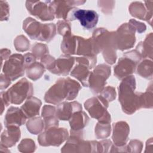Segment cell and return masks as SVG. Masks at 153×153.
I'll use <instances>...</instances> for the list:
<instances>
[{
  "mask_svg": "<svg viewBox=\"0 0 153 153\" xmlns=\"http://www.w3.org/2000/svg\"><path fill=\"white\" fill-rule=\"evenodd\" d=\"M81 88V85L70 78H60L46 92L44 100L54 105H58L65 100H72L77 96Z\"/></svg>",
  "mask_w": 153,
  "mask_h": 153,
  "instance_id": "obj_2",
  "label": "cell"
},
{
  "mask_svg": "<svg viewBox=\"0 0 153 153\" xmlns=\"http://www.w3.org/2000/svg\"><path fill=\"white\" fill-rule=\"evenodd\" d=\"M23 57L25 68L36 62V57L32 53H26L23 56Z\"/></svg>",
  "mask_w": 153,
  "mask_h": 153,
  "instance_id": "obj_43",
  "label": "cell"
},
{
  "mask_svg": "<svg viewBox=\"0 0 153 153\" xmlns=\"http://www.w3.org/2000/svg\"><path fill=\"white\" fill-rule=\"evenodd\" d=\"M152 88V84L149 87V88L144 93H142V101L143 108H152V100H153Z\"/></svg>",
  "mask_w": 153,
  "mask_h": 153,
  "instance_id": "obj_34",
  "label": "cell"
},
{
  "mask_svg": "<svg viewBox=\"0 0 153 153\" xmlns=\"http://www.w3.org/2000/svg\"><path fill=\"white\" fill-rule=\"evenodd\" d=\"M2 67L4 74L11 81H14L25 74L24 57L20 54H14L10 56Z\"/></svg>",
  "mask_w": 153,
  "mask_h": 153,
  "instance_id": "obj_11",
  "label": "cell"
},
{
  "mask_svg": "<svg viewBox=\"0 0 153 153\" xmlns=\"http://www.w3.org/2000/svg\"><path fill=\"white\" fill-rule=\"evenodd\" d=\"M98 19L99 16L95 11L78 9L75 7L70 12L67 21L78 20L84 28L90 30L96 26Z\"/></svg>",
  "mask_w": 153,
  "mask_h": 153,
  "instance_id": "obj_13",
  "label": "cell"
},
{
  "mask_svg": "<svg viewBox=\"0 0 153 153\" xmlns=\"http://www.w3.org/2000/svg\"><path fill=\"white\" fill-rule=\"evenodd\" d=\"M130 131V128L127 123L118 121L113 124L112 140L117 146L126 145Z\"/></svg>",
  "mask_w": 153,
  "mask_h": 153,
  "instance_id": "obj_19",
  "label": "cell"
},
{
  "mask_svg": "<svg viewBox=\"0 0 153 153\" xmlns=\"http://www.w3.org/2000/svg\"><path fill=\"white\" fill-rule=\"evenodd\" d=\"M14 45L17 51H26L29 48L30 42L25 36L22 35L16 38L14 41Z\"/></svg>",
  "mask_w": 153,
  "mask_h": 153,
  "instance_id": "obj_31",
  "label": "cell"
},
{
  "mask_svg": "<svg viewBox=\"0 0 153 153\" xmlns=\"http://www.w3.org/2000/svg\"><path fill=\"white\" fill-rule=\"evenodd\" d=\"M85 2V1H49V5L54 16L67 21L69 14L75 6Z\"/></svg>",
  "mask_w": 153,
  "mask_h": 153,
  "instance_id": "obj_15",
  "label": "cell"
},
{
  "mask_svg": "<svg viewBox=\"0 0 153 153\" xmlns=\"http://www.w3.org/2000/svg\"><path fill=\"white\" fill-rule=\"evenodd\" d=\"M111 74V68L107 65L97 66L90 72L88 78V86L94 94L100 93L105 88L106 81Z\"/></svg>",
  "mask_w": 153,
  "mask_h": 153,
  "instance_id": "obj_10",
  "label": "cell"
},
{
  "mask_svg": "<svg viewBox=\"0 0 153 153\" xmlns=\"http://www.w3.org/2000/svg\"><path fill=\"white\" fill-rule=\"evenodd\" d=\"M92 39L99 51L102 53L105 60L109 64H114L117 59L115 32H109L105 28H97L93 32Z\"/></svg>",
  "mask_w": 153,
  "mask_h": 153,
  "instance_id": "obj_4",
  "label": "cell"
},
{
  "mask_svg": "<svg viewBox=\"0 0 153 153\" xmlns=\"http://www.w3.org/2000/svg\"><path fill=\"white\" fill-rule=\"evenodd\" d=\"M145 7L140 2H133L130 4L128 9L132 16L148 22L149 20H152V1H145Z\"/></svg>",
  "mask_w": 153,
  "mask_h": 153,
  "instance_id": "obj_17",
  "label": "cell"
},
{
  "mask_svg": "<svg viewBox=\"0 0 153 153\" xmlns=\"http://www.w3.org/2000/svg\"><path fill=\"white\" fill-rule=\"evenodd\" d=\"M126 147L127 152H140L142 151V143L138 140H131Z\"/></svg>",
  "mask_w": 153,
  "mask_h": 153,
  "instance_id": "obj_38",
  "label": "cell"
},
{
  "mask_svg": "<svg viewBox=\"0 0 153 153\" xmlns=\"http://www.w3.org/2000/svg\"><path fill=\"white\" fill-rule=\"evenodd\" d=\"M32 53L36 59L41 60L45 56L48 54V48L45 44L36 43L32 48Z\"/></svg>",
  "mask_w": 153,
  "mask_h": 153,
  "instance_id": "obj_32",
  "label": "cell"
},
{
  "mask_svg": "<svg viewBox=\"0 0 153 153\" xmlns=\"http://www.w3.org/2000/svg\"><path fill=\"white\" fill-rule=\"evenodd\" d=\"M135 30L129 23H124L115 32L117 49L123 51L132 48L136 41Z\"/></svg>",
  "mask_w": 153,
  "mask_h": 153,
  "instance_id": "obj_12",
  "label": "cell"
},
{
  "mask_svg": "<svg viewBox=\"0 0 153 153\" xmlns=\"http://www.w3.org/2000/svg\"><path fill=\"white\" fill-rule=\"evenodd\" d=\"M135 88L136 81L133 75L123 78L118 87L119 102L127 114L131 115L143 108L142 93L134 92Z\"/></svg>",
  "mask_w": 153,
  "mask_h": 153,
  "instance_id": "obj_1",
  "label": "cell"
},
{
  "mask_svg": "<svg viewBox=\"0 0 153 153\" xmlns=\"http://www.w3.org/2000/svg\"><path fill=\"white\" fill-rule=\"evenodd\" d=\"M137 74L146 79L152 78V62L151 60L145 59L137 67Z\"/></svg>",
  "mask_w": 153,
  "mask_h": 153,
  "instance_id": "obj_28",
  "label": "cell"
},
{
  "mask_svg": "<svg viewBox=\"0 0 153 153\" xmlns=\"http://www.w3.org/2000/svg\"><path fill=\"white\" fill-rule=\"evenodd\" d=\"M137 50L141 57L143 58L149 57L151 59L152 57V33L148 35L143 42H140L136 48Z\"/></svg>",
  "mask_w": 153,
  "mask_h": 153,
  "instance_id": "obj_25",
  "label": "cell"
},
{
  "mask_svg": "<svg viewBox=\"0 0 153 153\" xmlns=\"http://www.w3.org/2000/svg\"><path fill=\"white\" fill-rule=\"evenodd\" d=\"M1 20H7L9 17V6L6 1H1Z\"/></svg>",
  "mask_w": 153,
  "mask_h": 153,
  "instance_id": "obj_40",
  "label": "cell"
},
{
  "mask_svg": "<svg viewBox=\"0 0 153 153\" xmlns=\"http://www.w3.org/2000/svg\"><path fill=\"white\" fill-rule=\"evenodd\" d=\"M109 102L100 94L88 99L84 106L91 117L101 123H111V115L107 111Z\"/></svg>",
  "mask_w": 153,
  "mask_h": 153,
  "instance_id": "obj_7",
  "label": "cell"
},
{
  "mask_svg": "<svg viewBox=\"0 0 153 153\" xmlns=\"http://www.w3.org/2000/svg\"><path fill=\"white\" fill-rule=\"evenodd\" d=\"M33 93V89L32 84L25 78L17 82L7 91H1V114L4 111L5 105L7 106L10 103L20 105L25 99L32 96Z\"/></svg>",
  "mask_w": 153,
  "mask_h": 153,
  "instance_id": "obj_3",
  "label": "cell"
},
{
  "mask_svg": "<svg viewBox=\"0 0 153 153\" xmlns=\"http://www.w3.org/2000/svg\"><path fill=\"white\" fill-rule=\"evenodd\" d=\"M100 95L105 98L108 102H111L116 97L115 89L112 87L108 86L103 88L100 93Z\"/></svg>",
  "mask_w": 153,
  "mask_h": 153,
  "instance_id": "obj_35",
  "label": "cell"
},
{
  "mask_svg": "<svg viewBox=\"0 0 153 153\" xmlns=\"http://www.w3.org/2000/svg\"><path fill=\"white\" fill-rule=\"evenodd\" d=\"M55 59L51 56L47 54L41 59V63L44 66L45 68L50 72L53 69L55 64Z\"/></svg>",
  "mask_w": 153,
  "mask_h": 153,
  "instance_id": "obj_39",
  "label": "cell"
},
{
  "mask_svg": "<svg viewBox=\"0 0 153 153\" xmlns=\"http://www.w3.org/2000/svg\"><path fill=\"white\" fill-rule=\"evenodd\" d=\"M27 117L21 109L17 107L11 106L6 113L4 118V124L5 127L15 126L19 127L24 124Z\"/></svg>",
  "mask_w": 153,
  "mask_h": 153,
  "instance_id": "obj_21",
  "label": "cell"
},
{
  "mask_svg": "<svg viewBox=\"0 0 153 153\" xmlns=\"http://www.w3.org/2000/svg\"><path fill=\"white\" fill-rule=\"evenodd\" d=\"M110 123L98 122L95 127V135L97 139H106L111 133Z\"/></svg>",
  "mask_w": 153,
  "mask_h": 153,
  "instance_id": "obj_30",
  "label": "cell"
},
{
  "mask_svg": "<svg viewBox=\"0 0 153 153\" xmlns=\"http://www.w3.org/2000/svg\"><path fill=\"white\" fill-rule=\"evenodd\" d=\"M103 4L102 1L97 2L98 6L101 8L102 11L106 14H111L114 8L115 1H103Z\"/></svg>",
  "mask_w": 153,
  "mask_h": 153,
  "instance_id": "obj_37",
  "label": "cell"
},
{
  "mask_svg": "<svg viewBox=\"0 0 153 153\" xmlns=\"http://www.w3.org/2000/svg\"><path fill=\"white\" fill-rule=\"evenodd\" d=\"M23 29L32 39L41 41H50L56 33V27L53 23L42 24L31 17L23 22Z\"/></svg>",
  "mask_w": 153,
  "mask_h": 153,
  "instance_id": "obj_5",
  "label": "cell"
},
{
  "mask_svg": "<svg viewBox=\"0 0 153 153\" xmlns=\"http://www.w3.org/2000/svg\"><path fill=\"white\" fill-rule=\"evenodd\" d=\"M135 31L140 33L146 30V25L144 23L137 22L134 19H131L128 23Z\"/></svg>",
  "mask_w": 153,
  "mask_h": 153,
  "instance_id": "obj_41",
  "label": "cell"
},
{
  "mask_svg": "<svg viewBox=\"0 0 153 153\" xmlns=\"http://www.w3.org/2000/svg\"><path fill=\"white\" fill-rule=\"evenodd\" d=\"M26 7L30 14L41 20H51L55 17V16L50 7L49 1H27L26 2Z\"/></svg>",
  "mask_w": 153,
  "mask_h": 153,
  "instance_id": "obj_14",
  "label": "cell"
},
{
  "mask_svg": "<svg viewBox=\"0 0 153 153\" xmlns=\"http://www.w3.org/2000/svg\"><path fill=\"white\" fill-rule=\"evenodd\" d=\"M75 46L76 36H73L70 34L63 36L61 45V50L65 54H75Z\"/></svg>",
  "mask_w": 153,
  "mask_h": 153,
  "instance_id": "obj_27",
  "label": "cell"
},
{
  "mask_svg": "<svg viewBox=\"0 0 153 153\" xmlns=\"http://www.w3.org/2000/svg\"><path fill=\"white\" fill-rule=\"evenodd\" d=\"M10 50L6 49V48H4V49H1V62H2V64L3 63V61L5 59L7 60L9 57H10ZM1 64V65H2Z\"/></svg>",
  "mask_w": 153,
  "mask_h": 153,
  "instance_id": "obj_45",
  "label": "cell"
},
{
  "mask_svg": "<svg viewBox=\"0 0 153 153\" xmlns=\"http://www.w3.org/2000/svg\"><path fill=\"white\" fill-rule=\"evenodd\" d=\"M11 80L4 74H1V90L5 89L11 84Z\"/></svg>",
  "mask_w": 153,
  "mask_h": 153,
  "instance_id": "obj_44",
  "label": "cell"
},
{
  "mask_svg": "<svg viewBox=\"0 0 153 153\" xmlns=\"http://www.w3.org/2000/svg\"><path fill=\"white\" fill-rule=\"evenodd\" d=\"M76 64L71 72V75L79 81L83 86L88 87V78L92 69L96 63V57L82 56L75 58Z\"/></svg>",
  "mask_w": 153,
  "mask_h": 153,
  "instance_id": "obj_8",
  "label": "cell"
},
{
  "mask_svg": "<svg viewBox=\"0 0 153 153\" xmlns=\"http://www.w3.org/2000/svg\"><path fill=\"white\" fill-rule=\"evenodd\" d=\"M68 137V132L66 128L52 127L44 130V131L38 136V140L41 146H58L67 140Z\"/></svg>",
  "mask_w": 153,
  "mask_h": 153,
  "instance_id": "obj_9",
  "label": "cell"
},
{
  "mask_svg": "<svg viewBox=\"0 0 153 153\" xmlns=\"http://www.w3.org/2000/svg\"><path fill=\"white\" fill-rule=\"evenodd\" d=\"M6 129L1 135V145L6 148L11 147L19 141L21 133L19 127L10 126L5 127Z\"/></svg>",
  "mask_w": 153,
  "mask_h": 153,
  "instance_id": "obj_22",
  "label": "cell"
},
{
  "mask_svg": "<svg viewBox=\"0 0 153 153\" xmlns=\"http://www.w3.org/2000/svg\"><path fill=\"white\" fill-rule=\"evenodd\" d=\"M75 58L70 55H62L56 60L54 66L50 72L58 75H68L75 63Z\"/></svg>",
  "mask_w": 153,
  "mask_h": 153,
  "instance_id": "obj_20",
  "label": "cell"
},
{
  "mask_svg": "<svg viewBox=\"0 0 153 153\" xmlns=\"http://www.w3.org/2000/svg\"><path fill=\"white\" fill-rule=\"evenodd\" d=\"M45 67L39 62H35L25 68L26 75L28 78L33 81H36L42 76L45 72Z\"/></svg>",
  "mask_w": 153,
  "mask_h": 153,
  "instance_id": "obj_26",
  "label": "cell"
},
{
  "mask_svg": "<svg viewBox=\"0 0 153 153\" xmlns=\"http://www.w3.org/2000/svg\"><path fill=\"white\" fill-rule=\"evenodd\" d=\"M26 127L29 132L33 134H37L41 132L45 127L44 120L41 117H33L28 120Z\"/></svg>",
  "mask_w": 153,
  "mask_h": 153,
  "instance_id": "obj_29",
  "label": "cell"
},
{
  "mask_svg": "<svg viewBox=\"0 0 153 153\" xmlns=\"http://www.w3.org/2000/svg\"><path fill=\"white\" fill-rule=\"evenodd\" d=\"M58 33L63 36L71 34V26L65 20H59L57 23Z\"/></svg>",
  "mask_w": 153,
  "mask_h": 153,
  "instance_id": "obj_36",
  "label": "cell"
},
{
  "mask_svg": "<svg viewBox=\"0 0 153 153\" xmlns=\"http://www.w3.org/2000/svg\"><path fill=\"white\" fill-rule=\"evenodd\" d=\"M19 151L22 152H32L36 149L35 142L30 139H25L18 146Z\"/></svg>",
  "mask_w": 153,
  "mask_h": 153,
  "instance_id": "obj_33",
  "label": "cell"
},
{
  "mask_svg": "<svg viewBox=\"0 0 153 153\" xmlns=\"http://www.w3.org/2000/svg\"><path fill=\"white\" fill-rule=\"evenodd\" d=\"M56 115V108L51 105H45L42 108V117L43 118Z\"/></svg>",
  "mask_w": 153,
  "mask_h": 153,
  "instance_id": "obj_42",
  "label": "cell"
},
{
  "mask_svg": "<svg viewBox=\"0 0 153 153\" xmlns=\"http://www.w3.org/2000/svg\"><path fill=\"white\" fill-rule=\"evenodd\" d=\"M71 132H81L88 124L89 117L85 112L79 111L75 112L70 118Z\"/></svg>",
  "mask_w": 153,
  "mask_h": 153,
  "instance_id": "obj_23",
  "label": "cell"
},
{
  "mask_svg": "<svg viewBox=\"0 0 153 153\" xmlns=\"http://www.w3.org/2000/svg\"><path fill=\"white\" fill-rule=\"evenodd\" d=\"M79 111H82V106L78 102L76 101L72 102H63L57 105L56 115L59 120H69L75 112Z\"/></svg>",
  "mask_w": 153,
  "mask_h": 153,
  "instance_id": "obj_18",
  "label": "cell"
},
{
  "mask_svg": "<svg viewBox=\"0 0 153 153\" xmlns=\"http://www.w3.org/2000/svg\"><path fill=\"white\" fill-rule=\"evenodd\" d=\"M141 58V55L136 50L126 53L124 56L119 59L117 65L114 67L115 76L122 79L131 75L134 72Z\"/></svg>",
  "mask_w": 153,
  "mask_h": 153,
  "instance_id": "obj_6",
  "label": "cell"
},
{
  "mask_svg": "<svg viewBox=\"0 0 153 153\" xmlns=\"http://www.w3.org/2000/svg\"><path fill=\"white\" fill-rule=\"evenodd\" d=\"M41 106V100L36 97L31 96L26 99L20 108L27 118H31L39 115Z\"/></svg>",
  "mask_w": 153,
  "mask_h": 153,
  "instance_id": "obj_24",
  "label": "cell"
},
{
  "mask_svg": "<svg viewBox=\"0 0 153 153\" xmlns=\"http://www.w3.org/2000/svg\"><path fill=\"white\" fill-rule=\"evenodd\" d=\"M99 53L100 51L92 38L85 39L76 36L75 54L87 57H96V55Z\"/></svg>",
  "mask_w": 153,
  "mask_h": 153,
  "instance_id": "obj_16",
  "label": "cell"
}]
</instances>
